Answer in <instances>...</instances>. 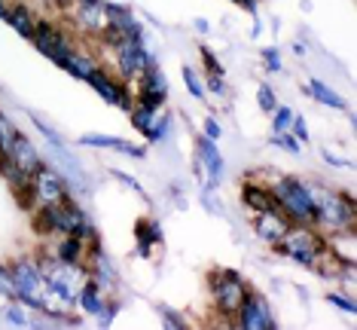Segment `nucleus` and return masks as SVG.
<instances>
[{
	"label": "nucleus",
	"instance_id": "bb28decb",
	"mask_svg": "<svg viewBox=\"0 0 357 330\" xmlns=\"http://www.w3.org/2000/svg\"><path fill=\"white\" fill-rule=\"evenodd\" d=\"M77 22L83 31H92V34H101V28L107 25V15H104V0L101 3H83L77 0Z\"/></svg>",
	"mask_w": 357,
	"mask_h": 330
},
{
	"label": "nucleus",
	"instance_id": "a18cd8bd",
	"mask_svg": "<svg viewBox=\"0 0 357 330\" xmlns=\"http://www.w3.org/2000/svg\"><path fill=\"white\" fill-rule=\"evenodd\" d=\"M327 300H330V306H336V309L348 312V315H354V312H357V303L351 300V297H345V294H330Z\"/></svg>",
	"mask_w": 357,
	"mask_h": 330
},
{
	"label": "nucleus",
	"instance_id": "6ab92c4d",
	"mask_svg": "<svg viewBox=\"0 0 357 330\" xmlns=\"http://www.w3.org/2000/svg\"><path fill=\"white\" fill-rule=\"evenodd\" d=\"M86 241L77 239L74 232H64V236H59V241L52 245V257L59 263H64V267H83L86 260Z\"/></svg>",
	"mask_w": 357,
	"mask_h": 330
},
{
	"label": "nucleus",
	"instance_id": "4be33fe9",
	"mask_svg": "<svg viewBox=\"0 0 357 330\" xmlns=\"http://www.w3.org/2000/svg\"><path fill=\"white\" fill-rule=\"evenodd\" d=\"M86 83L92 86V89L98 92L107 104H113V107H116V98H119V92H123L126 80H119L116 74H110V70H104V68H95V70H92V77H89Z\"/></svg>",
	"mask_w": 357,
	"mask_h": 330
},
{
	"label": "nucleus",
	"instance_id": "7ed1b4c3",
	"mask_svg": "<svg viewBox=\"0 0 357 330\" xmlns=\"http://www.w3.org/2000/svg\"><path fill=\"white\" fill-rule=\"evenodd\" d=\"M314 199H318V223L314 227L354 232V196L351 193H333V190L314 187Z\"/></svg>",
	"mask_w": 357,
	"mask_h": 330
},
{
	"label": "nucleus",
	"instance_id": "a211bd4d",
	"mask_svg": "<svg viewBox=\"0 0 357 330\" xmlns=\"http://www.w3.org/2000/svg\"><path fill=\"white\" fill-rule=\"evenodd\" d=\"M10 159H13V163L19 165V168H25L28 174H37L40 168L46 165L43 153H40V150L34 147V144H31V138H28V135H22V132L15 135V144H13V153H10Z\"/></svg>",
	"mask_w": 357,
	"mask_h": 330
},
{
	"label": "nucleus",
	"instance_id": "5701e85b",
	"mask_svg": "<svg viewBox=\"0 0 357 330\" xmlns=\"http://www.w3.org/2000/svg\"><path fill=\"white\" fill-rule=\"evenodd\" d=\"M59 68L68 70V74L74 77V80H83V83H86V80L92 77V70L101 68V64H98V59H95V55L89 52V50H77V46H74V50L68 52V59H64Z\"/></svg>",
	"mask_w": 357,
	"mask_h": 330
},
{
	"label": "nucleus",
	"instance_id": "393cba45",
	"mask_svg": "<svg viewBox=\"0 0 357 330\" xmlns=\"http://www.w3.org/2000/svg\"><path fill=\"white\" fill-rule=\"evenodd\" d=\"M68 214H70V232H74L77 239H83V241H95L98 239V227H95V220H92V214L86 211L83 205L77 202H68Z\"/></svg>",
	"mask_w": 357,
	"mask_h": 330
},
{
	"label": "nucleus",
	"instance_id": "2f4dec72",
	"mask_svg": "<svg viewBox=\"0 0 357 330\" xmlns=\"http://www.w3.org/2000/svg\"><path fill=\"white\" fill-rule=\"evenodd\" d=\"M31 123H34V128H37L40 135H43V141L50 144V147H68V141H64L61 135L55 132V128H52L50 123H46V119H40L37 114H31Z\"/></svg>",
	"mask_w": 357,
	"mask_h": 330
},
{
	"label": "nucleus",
	"instance_id": "4c0bfd02",
	"mask_svg": "<svg viewBox=\"0 0 357 330\" xmlns=\"http://www.w3.org/2000/svg\"><path fill=\"white\" fill-rule=\"evenodd\" d=\"M263 64H266V70L269 74H281L284 70V61H281V52H278V46H263Z\"/></svg>",
	"mask_w": 357,
	"mask_h": 330
},
{
	"label": "nucleus",
	"instance_id": "864d4df0",
	"mask_svg": "<svg viewBox=\"0 0 357 330\" xmlns=\"http://www.w3.org/2000/svg\"><path fill=\"white\" fill-rule=\"evenodd\" d=\"M6 3H10V0H0V19H3V13H6Z\"/></svg>",
	"mask_w": 357,
	"mask_h": 330
},
{
	"label": "nucleus",
	"instance_id": "a19ab883",
	"mask_svg": "<svg viewBox=\"0 0 357 330\" xmlns=\"http://www.w3.org/2000/svg\"><path fill=\"white\" fill-rule=\"evenodd\" d=\"M205 92H211L214 98H223V95L229 92L226 89V77L223 74H208L205 77Z\"/></svg>",
	"mask_w": 357,
	"mask_h": 330
},
{
	"label": "nucleus",
	"instance_id": "a878e982",
	"mask_svg": "<svg viewBox=\"0 0 357 330\" xmlns=\"http://www.w3.org/2000/svg\"><path fill=\"white\" fill-rule=\"evenodd\" d=\"M104 291L95 281H83L79 285V291H77V306L83 309V315H89V318H98L101 315V309H104Z\"/></svg>",
	"mask_w": 357,
	"mask_h": 330
},
{
	"label": "nucleus",
	"instance_id": "5fc2aeb1",
	"mask_svg": "<svg viewBox=\"0 0 357 330\" xmlns=\"http://www.w3.org/2000/svg\"><path fill=\"white\" fill-rule=\"evenodd\" d=\"M83 3H101V0H83Z\"/></svg>",
	"mask_w": 357,
	"mask_h": 330
},
{
	"label": "nucleus",
	"instance_id": "f03ea898",
	"mask_svg": "<svg viewBox=\"0 0 357 330\" xmlns=\"http://www.w3.org/2000/svg\"><path fill=\"white\" fill-rule=\"evenodd\" d=\"M275 251L290 257V260L305 269H321V257L330 254L314 227H290L287 236L275 241Z\"/></svg>",
	"mask_w": 357,
	"mask_h": 330
},
{
	"label": "nucleus",
	"instance_id": "de8ad7c7",
	"mask_svg": "<svg viewBox=\"0 0 357 330\" xmlns=\"http://www.w3.org/2000/svg\"><path fill=\"white\" fill-rule=\"evenodd\" d=\"M116 312H119V303H116V300H107V303H104V309H101V315H98L101 327H110L113 318H116Z\"/></svg>",
	"mask_w": 357,
	"mask_h": 330
},
{
	"label": "nucleus",
	"instance_id": "09e8293b",
	"mask_svg": "<svg viewBox=\"0 0 357 330\" xmlns=\"http://www.w3.org/2000/svg\"><path fill=\"white\" fill-rule=\"evenodd\" d=\"M202 135H205V138H211V141H220L223 128H220V123H217L214 117H208V119H205V126H202Z\"/></svg>",
	"mask_w": 357,
	"mask_h": 330
},
{
	"label": "nucleus",
	"instance_id": "473e14b6",
	"mask_svg": "<svg viewBox=\"0 0 357 330\" xmlns=\"http://www.w3.org/2000/svg\"><path fill=\"white\" fill-rule=\"evenodd\" d=\"M269 117H272V135H281V132H287V128H290V123H294V107L278 104Z\"/></svg>",
	"mask_w": 357,
	"mask_h": 330
},
{
	"label": "nucleus",
	"instance_id": "58836bf2",
	"mask_svg": "<svg viewBox=\"0 0 357 330\" xmlns=\"http://www.w3.org/2000/svg\"><path fill=\"white\" fill-rule=\"evenodd\" d=\"M159 315H162V321H165V327H172V330H186L190 327L186 324V318L177 309H172V306H159Z\"/></svg>",
	"mask_w": 357,
	"mask_h": 330
},
{
	"label": "nucleus",
	"instance_id": "9d476101",
	"mask_svg": "<svg viewBox=\"0 0 357 330\" xmlns=\"http://www.w3.org/2000/svg\"><path fill=\"white\" fill-rule=\"evenodd\" d=\"M165 101H168V80L156 64V68L144 70V74L137 77V104H144L147 110L159 114V110L165 107Z\"/></svg>",
	"mask_w": 357,
	"mask_h": 330
},
{
	"label": "nucleus",
	"instance_id": "603ef678",
	"mask_svg": "<svg viewBox=\"0 0 357 330\" xmlns=\"http://www.w3.org/2000/svg\"><path fill=\"white\" fill-rule=\"evenodd\" d=\"M294 52L299 55V59H305V43H303V40H299V43H294Z\"/></svg>",
	"mask_w": 357,
	"mask_h": 330
},
{
	"label": "nucleus",
	"instance_id": "c85d7f7f",
	"mask_svg": "<svg viewBox=\"0 0 357 330\" xmlns=\"http://www.w3.org/2000/svg\"><path fill=\"white\" fill-rule=\"evenodd\" d=\"M172 126H174V119H172V114H156V119H153L150 123V128H147V135H144V138H147L150 144H162V141H168L172 138Z\"/></svg>",
	"mask_w": 357,
	"mask_h": 330
},
{
	"label": "nucleus",
	"instance_id": "f257e3e1",
	"mask_svg": "<svg viewBox=\"0 0 357 330\" xmlns=\"http://www.w3.org/2000/svg\"><path fill=\"white\" fill-rule=\"evenodd\" d=\"M269 190H272L275 208H278L294 227H314V223H318L314 187H308L296 174H278V178L269 183Z\"/></svg>",
	"mask_w": 357,
	"mask_h": 330
},
{
	"label": "nucleus",
	"instance_id": "e433bc0d",
	"mask_svg": "<svg viewBox=\"0 0 357 330\" xmlns=\"http://www.w3.org/2000/svg\"><path fill=\"white\" fill-rule=\"evenodd\" d=\"M110 174H113V178H116L119 183H126V187L132 190V193H137V196H141V202H147V205H150V193L144 190L141 183H137V181H135V178H132V174H128V172H119V168H110Z\"/></svg>",
	"mask_w": 357,
	"mask_h": 330
},
{
	"label": "nucleus",
	"instance_id": "f8f14e48",
	"mask_svg": "<svg viewBox=\"0 0 357 330\" xmlns=\"http://www.w3.org/2000/svg\"><path fill=\"white\" fill-rule=\"evenodd\" d=\"M104 15H107V22L119 31V37H123V40L147 43V28L141 25V19L135 15L132 6H126V3H104Z\"/></svg>",
	"mask_w": 357,
	"mask_h": 330
},
{
	"label": "nucleus",
	"instance_id": "6e6552de",
	"mask_svg": "<svg viewBox=\"0 0 357 330\" xmlns=\"http://www.w3.org/2000/svg\"><path fill=\"white\" fill-rule=\"evenodd\" d=\"M50 159H52L55 172L64 178V183H68V190L74 193V196H86V193L92 190L86 168L79 165V159L68 147H50Z\"/></svg>",
	"mask_w": 357,
	"mask_h": 330
},
{
	"label": "nucleus",
	"instance_id": "f3484780",
	"mask_svg": "<svg viewBox=\"0 0 357 330\" xmlns=\"http://www.w3.org/2000/svg\"><path fill=\"white\" fill-rule=\"evenodd\" d=\"M92 281L101 287V291H113V287L119 285V272H116V267L110 263V257H107V251L101 248V241L95 239L92 241Z\"/></svg>",
	"mask_w": 357,
	"mask_h": 330
},
{
	"label": "nucleus",
	"instance_id": "49530a36",
	"mask_svg": "<svg viewBox=\"0 0 357 330\" xmlns=\"http://www.w3.org/2000/svg\"><path fill=\"white\" fill-rule=\"evenodd\" d=\"M15 287H13V276H10V267H0V297L13 300Z\"/></svg>",
	"mask_w": 357,
	"mask_h": 330
},
{
	"label": "nucleus",
	"instance_id": "c03bdc74",
	"mask_svg": "<svg viewBox=\"0 0 357 330\" xmlns=\"http://www.w3.org/2000/svg\"><path fill=\"white\" fill-rule=\"evenodd\" d=\"M202 61H205V68H208V74H223V64L217 61V55H214V50L211 46H202Z\"/></svg>",
	"mask_w": 357,
	"mask_h": 330
},
{
	"label": "nucleus",
	"instance_id": "4468645a",
	"mask_svg": "<svg viewBox=\"0 0 357 330\" xmlns=\"http://www.w3.org/2000/svg\"><path fill=\"white\" fill-rule=\"evenodd\" d=\"M290 227H294V223H290L287 217L278 211V208H266V211L254 214V232L266 241V245H275V241H281L284 236H287Z\"/></svg>",
	"mask_w": 357,
	"mask_h": 330
},
{
	"label": "nucleus",
	"instance_id": "b1692460",
	"mask_svg": "<svg viewBox=\"0 0 357 330\" xmlns=\"http://www.w3.org/2000/svg\"><path fill=\"white\" fill-rule=\"evenodd\" d=\"M241 202H245V208H250V211H254V214L266 211V208H275L272 190L266 187V183L254 181V178H248L245 183H241Z\"/></svg>",
	"mask_w": 357,
	"mask_h": 330
},
{
	"label": "nucleus",
	"instance_id": "79ce46f5",
	"mask_svg": "<svg viewBox=\"0 0 357 330\" xmlns=\"http://www.w3.org/2000/svg\"><path fill=\"white\" fill-rule=\"evenodd\" d=\"M287 132L294 135L299 144H305L308 138H312V132H308V119H305V117H299V114H294V123H290Z\"/></svg>",
	"mask_w": 357,
	"mask_h": 330
},
{
	"label": "nucleus",
	"instance_id": "423d86ee",
	"mask_svg": "<svg viewBox=\"0 0 357 330\" xmlns=\"http://www.w3.org/2000/svg\"><path fill=\"white\" fill-rule=\"evenodd\" d=\"M31 43L37 46V52H43L46 59L55 61V64H61L64 59H68V52L74 50V40H70V34L61 25L50 22V19H37Z\"/></svg>",
	"mask_w": 357,
	"mask_h": 330
},
{
	"label": "nucleus",
	"instance_id": "f704fd0d",
	"mask_svg": "<svg viewBox=\"0 0 357 330\" xmlns=\"http://www.w3.org/2000/svg\"><path fill=\"white\" fill-rule=\"evenodd\" d=\"M3 318L10 321L13 327H28V324H31V321H28V312H25V306H22L19 300H13L10 306H6V309H3Z\"/></svg>",
	"mask_w": 357,
	"mask_h": 330
},
{
	"label": "nucleus",
	"instance_id": "ddd939ff",
	"mask_svg": "<svg viewBox=\"0 0 357 330\" xmlns=\"http://www.w3.org/2000/svg\"><path fill=\"white\" fill-rule=\"evenodd\" d=\"M10 276H13V287L15 294H34V297H46V276H43V267L37 260H15L10 267Z\"/></svg>",
	"mask_w": 357,
	"mask_h": 330
},
{
	"label": "nucleus",
	"instance_id": "dca6fc26",
	"mask_svg": "<svg viewBox=\"0 0 357 330\" xmlns=\"http://www.w3.org/2000/svg\"><path fill=\"white\" fill-rule=\"evenodd\" d=\"M79 147H95V150H119L132 159H144L147 156V147L126 138H113V135H79Z\"/></svg>",
	"mask_w": 357,
	"mask_h": 330
},
{
	"label": "nucleus",
	"instance_id": "aec40b11",
	"mask_svg": "<svg viewBox=\"0 0 357 330\" xmlns=\"http://www.w3.org/2000/svg\"><path fill=\"white\" fill-rule=\"evenodd\" d=\"M135 239H137L135 257H144V260H147V257H153V248L165 241L159 220H153V217H144V220H137V223H135Z\"/></svg>",
	"mask_w": 357,
	"mask_h": 330
},
{
	"label": "nucleus",
	"instance_id": "9b49d317",
	"mask_svg": "<svg viewBox=\"0 0 357 330\" xmlns=\"http://www.w3.org/2000/svg\"><path fill=\"white\" fill-rule=\"evenodd\" d=\"M34 196H37V205H64V199L74 196V193L68 190V183H64L61 174L46 163L34 174Z\"/></svg>",
	"mask_w": 357,
	"mask_h": 330
},
{
	"label": "nucleus",
	"instance_id": "c9c22d12",
	"mask_svg": "<svg viewBox=\"0 0 357 330\" xmlns=\"http://www.w3.org/2000/svg\"><path fill=\"white\" fill-rule=\"evenodd\" d=\"M269 144H272V147H281V150H287L290 156H299V153H303V144H299V141H296V138H294V135H290V132L272 135V138H269Z\"/></svg>",
	"mask_w": 357,
	"mask_h": 330
},
{
	"label": "nucleus",
	"instance_id": "8fccbe9b",
	"mask_svg": "<svg viewBox=\"0 0 357 330\" xmlns=\"http://www.w3.org/2000/svg\"><path fill=\"white\" fill-rule=\"evenodd\" d=\"M324 159H327L330 165H336V168H339V165H348V159H339V156H333V150H324Z\"/></svg>",
	"mask_w": 357,
	"mask_h": 330
},
{
	"label": "nucleus",
	"instance_id": "c756f323",
	"mask_svg": "<svg viewBox=\"0 0 357 330\" xmlns=\"http://www.w3.org/2000/svg\"><path fill=\"white\" fill-rule=\"evenodd\" d=\"M15 135H19V128L6 114H0V156H10L13 153V144H15Z\"/></svg>",
	"mask_w": 357,
	"mask_h": 330
},
{
	"label": "nucleus",
	"instance_id": "72a5a7b5",
	"mask_svg": "<svg viewBox=\"0 0 357 330\" xmlns=\"http://www.w3.org/2000/svg\"><path fill=\"white\" fill-rule=\"evenodd\" d=\"M128 119H132V126L137 128V132H141V135H147V128H150L153 119H156V114H153V110H147V107H144V104H135V110H132V114H128Z\"/></svg>",
	"mask_w": 357,
	"mask_h": 330
},
{
	"label": "nucleus",
	"instance_id": "7c9ffc66",
	"mask_svg": "<svg viewBox=\"0 0 357 330\" xmlns=\"http://www.w3.org/2000/svg\"><path fill=\"white\" fill-rule=\"evenodd\" d=\"M181 74H183V86H186V92H190L196 101H205V98H208V92H205V83H202V80H199L196 70H192L190 64H183V70H181Z\"/></svg>",
	"mask_w": 357,
	"mask_h": 330
},
{
	"label": "nucleus",
	"instance_id": "39448f33",
	"mask_svg": "<svg viewBox=\"0 0 357 330\" xmlns=\"http://www.w3.org/2000/svg\"><path fill=\"white\" fill-rule=\"evenodd\" d=\"M113 52H116V74H119V80H126V83H137V77H141L144 70L159 64L156 55L147 50V43H135V40H119V43L113 46Z\"/></svg>",
	"mask_w": 357,
	"mask_h": 330
},
{
	"label": "nucleus",
	"instance_id": "3c124183",
	"mask_svg": "<svg viewBox=\"0 0 357 330\" xmlns=\"http://www.w3.org/2000/svg\"><path fill=\"white\" fill-rule=\"evenodd\" d=\"M192 28H196L199 34H211V22L208 19H196V22H192Z\"/></svg>",
	"mask_w": 357,
	"mask_h": 330
},
{
	"label": "nucleus",
	"instance_id": "412c9836",
	"mask_svg": "<svg viewBox=\"0 0 357 330\" xmlns=\"http://www.w3.org/2000/svg\"><path fill=\"white\" fill-rule=\"evenodd\" d=\"M3 22L10 25L13 31H19V37L31 40L34 37V13H31V6L25 3V0H13V3H6V13H3Z\"/></svg>",
	"mask_w": 357,
	"mask_h": 330
},
{
	"label": "nucleus",
	"instance_id": "1a4fd4ad",
	"mask_svg": "<svg viewBox=\"0 0 357 330\" xmlns=\"http://www.w3.org/2000/svg\"><path fill=\"white\" fill-rule=\"evenodd\" d=\"M31 227H34L37 236L50 239V236H64L70 232V214L68 205H37L31 208Z\"/></svg>",
	"mask_w": 357,
	"mask_h": 330
},
{
	"label": "nucleus",
	"instance_id": "37998d69",
	"mask_svg": "<svg viewBox=\"0 0 357 330\" xmlns=\"http://www.w3.org/2000/svg\"><path fill=\"white\" fill-rule=\"evenodd\" d=\"M202 205H205V211H211V214H223V205L211 183H205V190H202Z\"/></svg>",
	"mask_w": 357,
	"mask_h": 330
},
{
	"label": "nucleus",
	"instance_id": "cd10ccee",
	"mask_svg": "<svg viewBox=\"0 0 357 330\" xmlns=\"http://www.w3.org/2000/svg\"><path fill=\"white\" fill-rule=\"evenodd\" d=\"M303 89H305L308 95H312V98L318 101V104H324V107L345 110V98H342V95H336V92H333L330 86L324 83V80H318V77H312V80H308V83L303 86Z\"/></svg>",
	"mask_w": 357,
	"mask_h": 330
},
{
	"label": "nucleus",
	"instance_id": "0eeeda50",
	"mask_svg": "<svg viewBox=\"0 0 357 330\" xmlns=\"http://www.w3.org/2000/svg\"><path fill=\"white\" fill-rule=\"evenodd\" d=\"M235 327L241 330H275V315L269 309V300L257 291H248L241 300L238 312H235Z\"/></svg>",
	"mask_w": 357,
	"mask_h": 330
},
{
	"label": "nucleus",
	"instance_id": "ea45409f",
	"mask_svg": "<svg viewBox=\"0 0 357 330\" xmlns=\"http://www.w3.org/2000/svg\"><path fill=\"white\" fill-rule=\"evenodd\" d=\"M257 104H259V110H263V114H272V110L278 107V98H275V92H272L269 83H263L257 89Z\"/></svg>",
	"mask_w": 357,
	"mask_h": 330
},
{
	"label": "nucleus",
	"instance_id": "2eb2a0df",
	"mask_svg": "<svg viewBox=\"0 0 357 330\" xmlns=\"http://www.w3.org/2000/svg\"><path fill=\"white\" fill-rule=\"evenodd\" d=\"M196 153H199L202 168L208 172V183L211 187H217V183L223 181V174H226V163H223V153H220V147H217V141L199 135L196 138Z\"/></svg>",
	"mask_w": 357,
	"mask_h": 330
},
{
	"label": "nucleus",
	"instance_id": "20e7f679",
	"mask_svg": "<svg viewBox=\"0 0 357 330\" xmlns=\"http://www.w3.org/2000/svg\"><path fill=\"white\" fill-rule=\"evenodd\" d=\"M208 285H211V297H214V309L220 312L223 318H235V312H238L245 294L250 291L248 281L241 278V272H235V269L211 272Z\"/></svg>",
	"mask_w": 357,
	"mask_h": 330
}]
</instances>
